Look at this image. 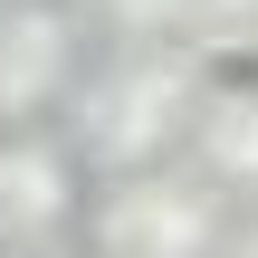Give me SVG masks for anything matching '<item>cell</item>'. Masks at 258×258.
I'll return each instance as SVG.
<instances>
[{"label": "cell", "instance_id": "2", "mask_svg": "<svg viewBox=\"0 0 258 258\" xmlns=\"http://www.w3.org/2000/svg\"><path fill=\"white\" fill-rule=\"evenodd\" d=\"M105 258H220V191L182 172H124L96 201Z\"/></svg>", "mask_w": 258, "mask_h": 258}, {"label": "cell", "instance_id": "6", "mask_svg": "<svg viewBox=\"0 0 258 258\" xmlns=\"http://www.w3.org/2000/svg\"><path fill=\"white\" fill-rule=\"evenodd\" d=\"M77 19H105V29H124L134 48H163V38L191 29V0H77Z\"/></svg>", "mask_w": 258, "mask_h": 258}, {"label": "cell", "instance_id": "3", "mask_svg": "<svg viewBox=\"0 0 258 258\" xmlns=\"http://www.w3.org/2000/svg\"><path fill=\"white\" fill-rule=\"evenodd\" d=\"M86 77V19L77 0H0V124L29 134L48 105H67Z\"/></svg>", "mask_w": 258, "mask_h": 258}, {"label": "cell", "instance_id": "8", "mask_svg": "<svg viewBox=\"0 0 258 258\" xmlns=\"http://www.w3.org/2000/svg\"><path fill=\"white\" fill-rule=\"evenodd\" d=\"M249 258H258V230H249Z\"/></svg>", "mask_w": 258, "mask_h": 258}, {"label": "cell", "instance_id": "5", "mask_svg": "<svg viewBox=\"0 0 258 258\" xmlns=\"http://www.w3.org/2000/svg\"><path fill=\"white\" fill-rule=\"evenodd\" d=\"M191 153L211 191H258V77H211L191 105Z\"/></svg>", "mask_w": 258, "mask_h": 258}, {"label": "cell", "instance_id": "4", "mask_svg": "<svg viewBox=\"0 0 258 258\" xmlns=\"http://www.w3.org/2000/svg\"><path fill=\"white\" fill-rule=\"evenodd\" d=\"M77 153L57 134H0V249H48L77 220Z\"/></svg>", "mask_w": 258, "mask_h": 258}, {"label": "cell", "instance_id": "7", "mask_svg": "<svg viewBox=\"0 0 258 258\" xmlns=\"http://www.w3.org/2000/svg\"><path fill=\"white\" fill-rule=\"evenodd\" d=\"M258 0H191V38H249Z\"/></svg>", "mask_w": 258, "mask_h": 258}, {"label": "cell", "instance_id": "1", "mask_svg": "<svg viewBox=\"0 0 258 258\" xmlns=\"http://www.w3.org/2000/svg\"><path fill=\"white\" fill-rule=\"evenodd\" d=\"M201 57L191 48H134L115 57L105 77H77V105H67V153L77 172L96 163L105 182L124 172H153L182 134H191V105H201Z\"/></svg>", "mask_w": 258, "mask_h": 258}]
</instances>
